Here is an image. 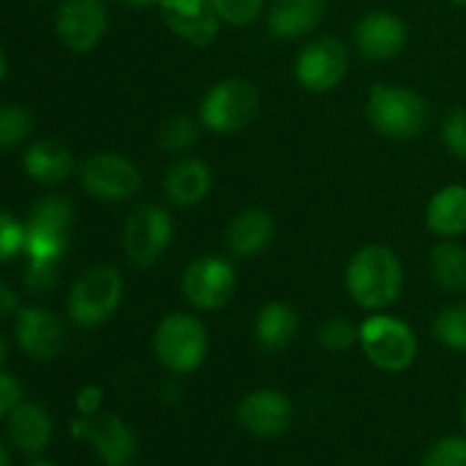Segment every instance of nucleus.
<instances>
[{
  "label": "nucleus",
  "mask_w": 466,
  "mask_h": 466,
  "mask_svg": "<svg viewBox=\"0 0 466 466\" xmlns=\"http://www.w3.org/2000/svg\"><path fill=\"white\" fill-rule=\"evenodd\" d=\"M23 400V385L14 373L0 371V419L7 417Z\"/></svg>",
  "instance_id": "nucleus-35"
},
{
  "label": "nucleus",
  "mask_w": 466,
  "mask_h": 466,
  "mask_svg": "<svg viewBox=\"0 0 466 466\" xmlns=\"http://www.w3.org/2000/svg\"><path fill=\"white\" fill-rule=\"evenodd\" d=\"M441 141L446 150L466 162V107H455L441 123Z\"/></svg>",
  "instance_id": "nucleus-34"
},
{
  "label": "nucleus",
  "mask_w": 466,
  "mask_h": 466,
  "mask_svg": "<svg viewBox=\"0 0 466 466\" xmlns=\"http://www.w3.org/2000/svg\"><path fill=\"white\" fill-rule=\"evenodd\" d=\"M358 339H360V326H355L350 319L332 317L317 328L319 346L326 350H332V353L349 350L350 346L358 344Z\"/></svg>",
  "instance_id": "nucleus-29"
},
{
  "label": "nucleus",
  "mask_w": 466,
  "mask_h": 466,
  "mask_svg": "<svg viewBox=\"0 0 466 466\" xmlns=\"http://www.w3.org/2000/svg\"><path fill=\"white\" fill-rule=\"evenodd\" d=\"M426 226L432 235L455 239L466 232V187L449 185L437 191L426 208Z\"/></svg>",
  "instance_id": "nucleus-24"
},
{
  "label": "nucleus",
  "mask_w": 466,
  "mask_h": 466,
  "mask_svg": "<svg viewBox=\"0 0 466 466\" xmlns=\"http://www.w3.org/2000/svg\"><path fill=\"white\" fill-rule=\"evenodd\" d=\"M105 391L98 385H85L76 394V410L80 417H96L103 408Z\"/></svg>",
  "instance_id": "nucleus-36"
},
{
  "label": "nucleus",
  "mask_w": 466,
  "mask_h": 466,
  "mask_svg": "<svg viewBox=\"0 0 466 466\" xmlns=\"http://www.w3.org/2000/svg\"><path fill=\"white\" fill-rule=\"evenodd\" d=\"M367 118L376 132L390 139H414L431 121L428 103L408 86L378 85L371 86L367 98Z\"/></svg>",
  "instance_id": "nucleus-2"
},
{
  "label": "nucleus",
  "mask_w": 466,
  "mask_h": 466,
  "mask_svg": "<svg viewBox=\"0 0 466 466\" xmlns=\"http://www.w3.org/2000/svg\"><path fill=\"white\" fill-rule=\"evenodd\" d=\"M173 241V218L162 205L141 203L127 217L123 228V248L139 268L157 264Z\"/></svg>",
  "instance_id": "nucleus-8"
},
{
  "label": "nucleus",
  "mask_w": 466,
  "mask_h": 466,
  "mask_svg": "<svg viewBox=\"0 0 466 466\" xmlns=\"http://www.w3.org/2000/svg\"><path fill=\"white\" fill-rule=\"evenodd\" d=\"M212 168L198 157L177 159L164 176V194L176 208H194L212 191Z\"/></svg>",
  "instance_id": "nucleus-21"
},
{
  "label": "nucleus",
  "mask_w": 466,
  "mask_h": 466,
  "mask_svg": "<svg viewBox=\"0 0 466 466\" xmlns=\"http://www.w3.org/2000/svg\"><path fill=\"white\" fill-rule=\"evenodd\" d=\"M326 9V0H273L267 14L268 32L282 41L303 39L321 25Z\"/></svg>",
  "instance_id": "nucleus-19"
},
{
  "label": "nucleus",
  "mask_w": 466,
  "mask_h": 466,
  "mask_svg": "<svg viewBox=\"0 0 466 466\" xmlns=\"http://www.w3.org/2000/svg\"><path fill=\"white\" fill-rule=\"evenodd\" d=\"M80 185L91 198L103 203H123L139 194L144 177L139 167L126 155L118 153H96L82 162Z\"/></svg>",
  "instance_id": "nucleus-9"
},
{
  "label": "nucleus",
  "mask_w": 466,
  "mask_h": 466,
  "mask_svg": "<svg viewBox=\"0 0 466 466\" xmlns=\"http://www.w3.org/2000/svg\"><path fill=\"white\" fill-rule=\"evenodd\" d=\"M0 466H12V458H9V451L3 440H0Z\"/></svg>",
  "instance_id": "nucleus-39"
},
{
  "label": "nucleus",
  "mask_w": 466,
  "mask_h": 466,
  "mask_svg": "<svg viewBox=\"0 0 466 466\" xmlns=\"http://www.w3.org/2000/svg\"><path fill=\"white\" fill-rule=\"evenodd\" d=\"M432 335L446 349L466 353V303L441 309L432 321Z\"/></svg>",
  "instance_id": "nucleus-28"
},
{
  "label": "nucleus",
  "mask_w": 466,
  "mask_h": 466,
  "mask_svg": "<svg viewBox=\"0 0 466 466\" xmlns=\"http://www.w3.org/2000/svg\"><path fill=\"white\" fill-rule=\"evenodd\" d=\"M294 405L280 390H258L246 394L237 405V419L248 435L276 440L289 428Z\"/></svg>",
  "instance_id": "nucleus-14"
},
{
  "label": "nucleus",
  "mask_w": 466,
  "mask_h": 466,
  "mask_svg": "<svg viewBox=\"0 0 466 466\" xmlns=\"http://www.w3.org/2000/svg\"><path fill=\"white\" fill-rule=\"evenodd\" d=\"M55 32L71 53H91L107 32L103 0H62L55 12Z\"/></svg>",
  "instance_id": "nucleus-12"
},
{
  "label": "nucleus",
  "mask_w": 466,
  "mask_h": 466,
  "mask_svg": "<svg viewBox=\"0 0 466 466\" xmlns=\"http://www.w3.org/2000/svg\"><path fill=\"white\" fill-rule=\"evenodd\" d=\"M55 423L50 419L48 410L44 405L35 403V400L23 399L12 412L7 414V437L9 444L18 451V453L27 455V458H39L46 453L53 441Z\"/></svg>",
  "instance_id": "nucleus-18"
},
{
  "label": "nucleus",
  "mask_w": 466,
  "mask_h": 466,
  "mask_svg": "<svg viewBox=\"0 0 466 466\" xmlns=\"http://www.w3.org/2000/svg\"><path fill=\"white\" fill-rule=\"evenodd\" d=\"M276 235V221L262 208H248L228 226L226 246L235 258L253 259L268 248Z\"/></svg>",
  "instance_id": "nucleus-20"
},
{
  "label": "nucleus",
  "mask_w": 466,
  "mask_h": 466,
  "mask_svg": "<svg viewBox=\"0 0 466 466\" xmlns=\"http://www.w3.org/2000/svg\"><path fill=\"white\" fill-rule=\"evenodd\" d=\"M25 250V223L0 209V262H9Z\"/></svg>",
  "instance_id": "nucleus-32"
},
{
  "label": "nucleus",
  "mask_w": 466,
  "mask_h": 466,
  "mask_svg": "<svg viewBox=\"0 0 466 466\" xmlns=\"http://www.w3.org/2000/svg\"><path fill=\"white\" fill-rule=\"evenodd\" d=\"M157 7L168 30L187 44L205 48L218 36L221 18L212 0H159Z\"/></svg>",
  "instance_id": "nucleus-15"
},
{
  "label": "nucleus",
  "mask_w": 466,
  "mask_h": 466,
  "mask_svg": "<svg viewBox=\"0 0 466 466\" xmlns=\"http://www.w3.org/2000/svg\"><path fill=\"white\" fill-rule=\"evenodd\" d=\"M123 276L112 264H96L82 273L68 294V317L82 330H94L116 314L123 300Z\"/></svg>",
  "instance_id": "nucleus-4"
},
{
  "label": "nucleus",
  "mask_w": 466,
  "mask_h": 466,
  "mask_svg": "<svg viewBox=\"0 0 466 466\" xmlns=\"http://www.w3.org/2000/svg\"><path fill=\"white\" fill-rule=\"evenodd\" d=\"M118 3L127 5V7H137V9H144V7H153L157 5L159 0H118Z\"/></svg>",
  "instance_id": "nucleus-38"
},
{
  "label": "nucleus",
  "mask_w": 466,
  "mask_h": 466,
  "mask_svg": "<svg viewBox=\"0 0 466 466\" xmlns=\"http://www.w3.org/2000/svg\"><path fill=\"white\" fill-rule=\"evenodd\" d=\"M259 91L244 77H226L209 86L198 107L203 127L217 135H235L258 118Z\"/></svg>",
  "instance_id": "nucleus-6"
},
{
  "label": "nucleus",
  "mask_w": 466,
  "mask_h": 466,
  "mask_svg": "<svg viewBox=\"0 0 466 466\" xmlns=\"http://www.w3.org/2000/svg\"><path fill=\"white\" fill-rule=\"evenodd\" d=\"M18 296L5 280H0V319H7L18 312Z\"/></svg>",
  "instance_id": "nucleus-37"
},
{
  "label": "nucleus",
  "mask_w": 466,
  "mask_h": 466,
  "mask_svg": "<svg viewBox=\"0 0 466 466\" xmlns=\"http://www.w3.org/2000/svg\"><path fill=\"white\" fill-rule=\"evenodd\" d=\"M153 349L162 367L177 376H187L203 367L209 350V337L203 321L194 314L173 312L159 321Z\"/></svg>",
  "instance_id": "nucleus-5"
},
{
  "label": "nucleus",
  "mask_w": 466,
  "mask_h": 466,
  "mask_svg": "<svg viewBox=\"0 0 466 466\" xmlns=\"http://www.w3.org/2000/svg\"><path fill=\"white\" fill-rule=\"evenodd\" d=\"M200 118H194L191 114H173L159 126L157 144L159 148L171 155H182L196 146L200 139Z\"/></svg>",
  "instance_id": "nucleus-26"
},
{
  "label": "nucleus",
  "mask_w": 466,
  "mask_h": 466,
  "mask_svg": "<svg viewBox=\"0 0 466 466\" xmlns=\"http://www.w3.org/2000/svg\"><path fill=\"white\" fill-rule=\"evenodd\" d=\"M432 280L446 294H466V246L441 241L431 253Z\"/></svg>",
  "instance_id": "nucleus-25"
},
{
  "label": "nucleus",
  "mask_w": 466,
  "mask_h": 466,
  "mask_svg": "<svg viewBox=\"0 0 466 466\" xmlns=\"http://www.w3.org/2000/svg\"><path fill=\"white\" fill-rule=\"evenodd\" d=\"M346 289L360 308H391L403 291V264L399 255L390 246H362L346 268Z\"/></svg>",
  "instance_id": "nucleus-1"
},
{
  "label": "nucleus",
  "mask_w": 466,
  "mask_h": 466,
  "mask_svg": "<svg viewBox=\"0 0 466 466\" xmlns=\"http://www.w3.org/2000/svg\"><path fill=\"white\" fill-rule=\"evenodd\" d=\"M349 71V50L335 36H319L300 48L294 76L303 89L328 94L341 85Z\"/></svg>",
  "instance_id": "nucleus-11"
},
{
  "label": "nucleus",
  "mask_w": 466,
  "mask_h": 466,
  "mask_svg": "<svg viewBox=\"0 0 466 466\" xmlns=\"http://www.w3.org/2000/svg\"><path fill=\"white\" fill-rule=\"evenodd\" d=\"M299 328L300 319L296 309L282 300H271L259 309L255 321V339L268 353H280L294 344Z\"/></svg>",
  "instance_id": "nucleus-23"
},
{
  "label": "nucleus",
  "mask_w": 466,
  "mask_h": 466,
  "mask_svg": "<svg viewBox=\"0 0 466 466\" xmlns=\"http://www.w3.org/2000/svg\"><path fill=\"white\" fill-rule=\"evenodd\" d=\"M421 466H466V437L446 435L423 455Z\"/></svg>",
  "instance_id": "nucleus-30"
},
{
  "label": "nucleus",
  "mask_w": 466,
  "mask_h": 466,
  "mask_svg": "<svg viewBox=\"0 0 466 466\" xmlns=\"http://www.w3.org/2000/svg\"><path fill=\"white\" fill-rule=\"evenodd\" d=\"M237 289V273L226 258H196L182 276V294L196 309L212 312L226 308Z\"/></svg>",
  "instance_id": "nucleus-10"
},
{
  "label": "nucleus",
  "mask_w": 466,
  "mask_h": 466,
  "mask_svg": "<svg viewBox=\"0 0 466 466\" xmlns=\"http://www.w3.org/2000/svg\"><path fill=\"white\" fill-rule=\"evenodd\" d=\"M59 280V264L39 262V259H27L25 273H23V285L35 296H48L55 291Z\"/></svg>",
  "instance_id": "nucleus-33"
},
{
  "label": "nucleus",
  "mask_w": 466,
  "mask_h": 466,
  "mask_svg": "<svg viewBox=\"0 0 466 466\" xmlns=\"http://www.w3.org/2000/svg\"><path fill=\"white\" fill-rule=\"evenodd\" d=\"M30 466H57V464L48 462V460H35V462H32Z\"/></svg>",
  "instance_id": "nucleus-42"
},
{
  "label": "nucleus",
  "mask_w": 466,
  "mask_h": 466,
  "mask_svg": "<svg viewBox=\"0 0 466 466\" xmlns=\"http://www.w3.org/2000/svg\"><path fill=\"white\" fill-rule=\"evenodd\" d=\"M14 335L23 353L39 362H50L59 358L66 349V328L55 312L44 308H18L14 314Z\"/></svg>",
  "instance_id": "nucleus-13"
},
{
  "label": "nucleus",
  "mask_w": 466,
  "mask_h": 466,
  "mask_svg": "<svg viewBox=\"0 0 466 466\" xmlns=\"http://www.w3.org/2000/svg\"><path fill=\"white\" fill-rule=\"evenodd\" d=\"M7 71H9V66H7V59H5L3 50H0V82L5 80V76H7Z\"/></svg>",
  "instance_id": "nucleus-41"
},
{
  "label": "nucleus",
  "mask_w": 466,
  "mask_h": 466,
  "mask_svg": "<svg viewBox=\"0 0 466 466\" xmlns=\"http://www.w3.org/2000/svg\"><path fill=\"white\" fill-rule=\"evenodd\" d=\"M7 353H9L7 341H5V337L0 335V371H3V369H5V360H7Z\"/></svg>",
  "instance_id": "nucleus-40"
},
{
  "label": "nucleus",
  "mask_w": 466,
  "mask_h": 466,
  "mask_svg": "<svg viewBox=\"0 0 466 466\" xmlns=\"http://www.w3.org/2000/svg\"><path fill=\"white\" fill-rule=\"evenodd\" d=\"M462 426H464V432H466V394H464V400H462Z\"/></svg>",
  "instance_id": "nucleus-43"
},
{
  "label": "nucleus",
  "mask_w": 466,
  "mask_h": 466,
  "mask_svg": "<svg viewBox=\"0 0 466 466\" xmlns=\"http://www.w3.org/2000/svg\"><path fill=\"white\" fill-rule=\"evenodd\" d=\"M76 218L73 200L64 194H48L36 200L25 218L27 259L59 264L68 250L71 226Z\"/></svg>",
  "instance_id": "nucleus-3"
},
{
  "label": "nucleus",
  "mask_w": 466,
  "mask_h": 466,
  "mask_svg": "<svg viewBox=\"0 0 466 466\" xmlns=\"http://www.w3.org/2000/svg\"><path fill=\"white\" fill-rule=\"evenodd\" d=\"M355 48L371 62H385L400 55L408 41V27L396 14L371 12L355 25Z\"/></svg>",
  "instance_id": "nucleus-17"
},
{
  "label": "nucleus",
  "mask_w": 466,
  "mask_h": 466,
  "mask_svg": "<svg viewBox=\"0 0 466 466\" xmlns=\"http://www.w3.org/2000/svg\"><path fill=\"white\" fill-rule=\"evenodd\" d=\"M212 5L218 18L235 27L250 25L264 9V0H212Z\"/></svg>",
  "instance_id": "nucleus-31"
},
{
  "label": "nucleus",
  "mask_w": 466,
  "mask_h": 466,
  "mask_svg": "<svg viewBox=\"0 0 466 466\" xmlns=\"http://www.w3.org/2000/svg\"><path fill=\"white\" fill-rule=\"evenodd\" d=\"M449 3L458 5V7H466V0H449Z\"/></svg>",
  "instance_id": "nucleus-44"
},
{
  "label": "nucleus",
  "mask_w": 466,
  "mask_h": 466,
  "mask_svg": "<svg viewBox=\"0 0 466 466\" xmlns=\"http://www.w3.org/2000/svg\"><path fill=\"white\" fill-rule=\"evenodd\" d=\"M85 441L94 449L96 458L105 466H130L139 453V441L130 423L116 414L86 417Z\"/></svg>",
  "instance_id": "nucleus-16"
},
{
  "label": "nucleus",
  "mask_w": 466,
  "mask_h": 466,
  "mask_svg": "<svg viewBox=\"0 0 466 466\" xmlns=\"http://www.w3.org/2000/svg\"><path fill=\"white\" fill-rule=\"evenodd\" d=\"M35 121L30 109L18 103L0 105V153L21 146L30 137Z\"/></svg>",
  "instance_id": "nucleus-27"
},
{
  "label": "nucleus",
  "mask_w": 466,
  "mask_h": 466,
  "mask_svg": "<svg viewBox=\"0 0 466 466\" xmlns=\"http://www.w3.org/2000/svg\"><path fill=\"white\" fill-rule=\"evenodd\" d=\"M23 171L44 187H57L76 171L73 153L57 139H39L27 146L23 155Z\"/></svg>",
  "instance_id": "nucleus-22"
},
{
  "label": "nucleus",
  "mask_w": 466,
  "mask_h": 466,
  "mask_svg": "<svg viewBox=\"0 0 466 466\" xmlns=\"http://www.w3.org/2000/svg\"><path fill=\"white\" fill-rule=\"evenodd\" d=\"M360 346L373 367L399 373L414 364L419 341L410 323L390 314H373L360 326Z\"/></svg>",
  "instance_id": "nucleus-7"
}]
</instances>
